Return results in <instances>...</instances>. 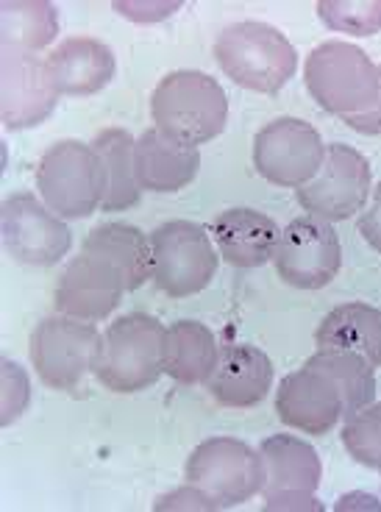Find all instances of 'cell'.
I'll list each match as a JSON object with an SVG mask.
<instances>
[{"instance_id":"24","label":"cell","mask_w":381,"mask_h":512,"mask_svg":"<svg viewBox=\"0 0 381 512\" xmlns=\"http://www.w3.org/2000/svg\"><path fill=\"white\" fill-rule=\"evenodd\" d=\"M101 156L106 170V195H103V212H126L140 204V184L134 176V145L126 128H103L95 140L89 142Z\"/></svg>"},{"instance_id":"10","label":"cell","mask_w":381,"mask_h":512,"mask_svg":"<svg viewBox=\"0 0 381 512\" xmlns=\"http://www.w3.org/2000/svg\"><path fill=\"white\" fill-rule=\"evenodd\" d=\"M265 462V510H323L315 496L323 465L315 448L295 435H273L259 446Z\"/></svg>"},{"instance_id":"31","label":"cell","mask_w":381,"mask_h":512,"mask_svg":"<svg viewBox=\"0 0 381 512\" xmlns=\"http://www.w3.org/2000/svg\"><path fill=\"white\" fill-rule=\"evenodd\" d=\"M359 234L368 240L370 248H376L381 254V184L373 190V201L359 218Z\"/></svg>"},{"instance_id":"2","label":"cell","mask_w":381,"mask_h":512,"mask_svg":"<svg viewBox=\"0 0 381 512\" xmlns=\"http://www.w3.org/2000/svg\"><path fill=\"white\" fill-rule=\"evenodd\" d=\"M151 115L156 128L170 140L198 148L223 134L229 123V98L212 76L176 70L156 84Z\"/></svg>"},{"instance_id":"14","label":"cell","mask_w":381,"mask_h":512,"mask_svg":"<svg viewBox=\"0 0 381 512\" xmlns=\"http://www.w3.org/2000/svg\"><path fill=\"white\" fill-rule=\"evenodd\" d=\"M0 76V115L9 131L34 128L51 117L59 92L53 87L48 62L39 53L3 45Z\"/></svg>"},{"instance_id":"20","label":"cell","mask_w":381,"mask_h":512,"mask_svg":"<svg viewBox=\"0 0 381 512\" xmlns=\"http://www.w3.org/2000/svg\"><path fill=\"white\" fill-rule=\"evenodd\" d=\"M201 154L195 145L170 140L159 128H148L134 145V176L140 190L178 192L195 181Z\"/></svg>"},{"instance_id":"22","label":"cell","mask_w":381,"mask_h":512,"mask_svg":"<svg viewBox=\"0 0 381 512\" xmlns=\"http://www.w3.org/2000/svg\"><path fill=\"white\" fill-rule=\"evenodd\" d=\"M84 254L101 256L109 265H115L126 282L128 293L140 290L142 284L153 279L151 240L137 226L128 223H103L89 231L81 245Z\"/></svg>"},{"instance_id":"29","label":"cell","mask_w":381,"mask_h":512,"mask_svg":"<svg viewBox=\"0 0 381 512\" xmlns=\"http://www.w3.org/2000/svg\"><path fill=\"white\" fill-rule=\"evenodd\" d=\"M28 398H31V390H28V376L20 371V365L14 362H3V412H0V423L9 426L14 423L28 407Z\"/></svg>"},{"instance_id":"7","label":"cell","mask_w":381,"mask_h":512,"mask_svg":"<svg viewBox=\"0 0 381 512\" xmlns=\"http://www.w3.org/2000/svg\"><path fill=\"white\" fill-rule=\"evenodd\" d=\"M187 482L201 487L215 510H229L262 493V454L237 437H209L187 460Z\"/></svg>"},{"instance_id":"32","label":"cell","mask_w":381,"mask_h":512,"mask_svg":"<svg viewBox=\"0 0 381 512\" xmlns=\"http://www.w3.org/2000/svg\"><path fill=\"white\" fill-rule=\"evenodd\" d=\"M348 128H354L359 134H368V137H379L381 134V64H379V98L373 101L368 112L354 117H345Z\"/></svg>"},{"instance_id":"8","label":"cell","mask_w":381,"mask_h":512,"mask_svg":"<svg viewBox=\"0 0 381 512\" xmlns=\"http://www.w3.org/2000/svg\"><path fill=\"white\" fill-rule=\"evenodd\" d=\"M326 145L318 128L301 117H276L254 137L256 173L276 187H304L318 176Z\"/></svg>"},{"instance_id":"21","label":"cell","mask_w":381,"mask_h":512,"mask_svg":"<svg viewBox=\"0 0 381 512\" xmlns=\"http://www.w3.org/2000/svg\"><path fill=\"white\" fill-rule=\"evenodd\" d=\"M318 351H354L381 368V309L354 301L331 309L315 332Z\"/></svg>"},{"instance_id":"6","label":"cell","mask_w":381,"mask_h":512,"mask_svg":"<svg viewBox=\"0 0 381 512\" xmlns=\"http://www.w3.org/2000/svg\"><path fill=\"white\" fill-rule=\"evenodd\" d=\"M153 284L170 298L198 295L217 273V251L209 231L192 220H167L151 231Z\"/></svg>"},{"instance_id":"18","label":"cell","mask_w":381,"mask_h":512,"mask_svg":"<svg viewBox=\"0 0 381 512\" xmlns=\"http://www.w3.org/2000/svg\"><path fill=\"white\" fill-rule=\"evenodd\" d=\"M209 234L215 240L217 254L234 268L267 265L276 256L281 240V229L276 226V220L267 218L265 212L245 209V206L220 212L212 220Z\"/></svg>"},{"instance_id":"9","label":"cell","mask_w":381,"mask_h":512,"mask_svg":"<svg viewBox=\"0 0 381 512\" xmlns=\"http://www.w3.org/2000/svg\"><path fill=\"white\" fill-rule=\"evenodd\" d=\"M101 334L95 323L73 320L67 315L39 320L31 334L34 371L51 390H76L78 382L92 371Z\"/></svg>"},{"instance_id":"27","label":"cell","mask_w":381,"mask_h":512,"mask_svg":"<svg viewBox=\"0 0 381 512\" xmlns=\"http://www.w3.org/2000/svg\"><path fill=\"white\" fill-rule=\"evenodd\" d=\"M320 20L340 34L373 37L381 31V0H323Z\"/></svg>"},{"instance_id":"25","label":"cell","mask_w":381,"mask_h":512,"mask_svg":"<svg viewBox=\"0 0 381 512\" xmlns=\"http://www.w3.org/2000/svg\"><path fill=\"white\" fill-rule=\"evenodd\" d=\"M59 34L56 6L45 0H6L0 6V37L3 45L39 53Z\"/></svg>"},{"instance_id":"26","label":"cell","mask_w":381,"mask_h":512,"mask_svg":"<svg viewBox=\"0 0 381 512\" xmlns=\"http://www.w3.org/2000/svg\"><path fill=\"white\" fill-rule=\"evenodd\" d=\"M320 371H326L343 390L345 415H354L362 407L373 404L376 396V376L368 359L354 351H315V357L306 359Z\"/></svg>"},{"instance_id":"17","label":"cell","mask_w":381,"mask_h":512,"mask_svg":"<svg viewBox=\"0 0 381 512\" xmlns=\"http://www.w3.org/2000/svg\"><path fill=\"white\" fill-rule=\"evenodd\" d=\"M270 384H273V362L265 351L248 343H229L220 348L215 371L206 387L220 407L248 410L265 401Z\"/></svg>"},{"instance_id":"30","label":"cell","mask_w":381,"mask_h":512,"mask_svg":"<svg viewBox=\"0 0 381 512\" xmlns=\"http://www.w3.org/2000/svg\"><path fill=\"white\" fill-rule=\"evenodd\" d=\"M153 510H215V504L209 501L201 487L187 485L176 490V493H167L162 499H156Z\"/></svg>"},{"instance_id":"16","label":"cell","mask_w":381,"mask_h":512,"mask_svg":"<svg viewBox=\"0 0 381 512\" xmlns=\"http://www.w3.org/2000/svg\"><path fill=\"white\" fill-rule=\"evenodd\" d=\"M126 293V282L115 265H109L101 256L81 251L64 268L53 293V304L59 309V315L84 320V323H98L115 312Z\"/></svg>"},{"instance_id":"28","label":"cell","mask_w":381,"mask_h":512,"mask_svg":"<svg viewBox=\"0 0 381 512\" xmlns=\"http://www.w3.org/2000/svg\"><path fill=\"white\" fill-rule=\"evenodd\" d=\"M343 446L359 465L381 471V404H368L348 415L343 426Z\"/></svg>"},{"instance_id":"4","label":"cell","mask_w":381,"mask_h":512,"mask_svg":"<svg viewBox=\"0 0 381 512\" xmlns=\"http://www.w3.org/2000/svg\"><path fill=\"white\" fill-rule=\"evenodd\" d=\"M306 90L329 115L354 117L379 98V64L354 42L329 39L309 53Z\"/></svg>"},{"instance_id":"13","label":"cell","mask_w":381,"mask_h":512,"mask_svg":"<svg viewBox=\"0 0 381 512\" xmlns=\"http://www.w3.org/2000/svg\"><path fill=\"white\" fill-rule=\"evenodd\" d=\"M370 195L368 156L345 142L326 145V159L318 176L298 187V204L309 215L323 220H348L356 215Z\"/></svg>"},{"instance_id":"3","label":"cell","mask_w":381,"mask_h":512,"mask_svg":"<svg viewBox=\"0 0 381 512\" xmlns=\"http://www.w3.org/2000/svg\"><path fill=\"white\" fill-rule=\"evenodd\" d=\"M215 59L226 76L251 92H279L298 67V51L279 28L259 20L231 23L215 39Z\"/></svg>"},{"instance_id":"1","label":"cell","mask_w":381,"mask_h":512,"mask_svg":"<svg viewBox=\"0 0 381 512\" xmlns=\"http://www.w3.org/2000/svg\"><path fill=\"white\" fill-rule=\"evenodd\" d=\"M165 326L151 315L131 312L101 334L92 373L112 393H140L165 373Z\"/></svg>"},{"instance_id":"5","label":"cell","mask_w":381,"mask_h":512,"mask_svg":"<svg viewBox=\"0 0 381 512\" xmlns=\"http://www.w3.org/2000/svg\"><path fill=\"white\" fill-rule=\"evenodd\" d=\"M37 190L62 220L89 218L106 195V170L98 151L81 140L51 145L37 165Z\"/></svg>"},{"instance_id":"19","label":"cell","mask_w":381,"mask_h":512,"mask_svg":"<svg viewBox=\"0 0 381 512\" xmlns=\"http://www.w3.org/2000/svg\"><path fill=\"white\" fill-rule=\"evenodd\" d=\"M53 87L59 95L84 98L92 92H101L115 78L117 59L109 45L92 37H70L56 45L48 56Z\"/></svg>"},{"instance_id":"11","label":"cell","mask_w":381,"mask_h":512,"mask_svg":"<svg viewBox=\"0 0 381 512\" xmlns=\"http://www.w3.org/2000/svg\"><path fill=\"white\" fill-rule=\"evenodd\" d=\"M3 248L23 265H56L70 254L73 234L45 201L31 192H12L0 209Z\"/></svg>"},{"instance_id":"23","label":"cell","mask_w":381,"mask_h":512,"mask_svg":"<svg viewBox=\"0 0 381 512\" xmlns=\"http://www.w3.org/2000/svg\"><path fill=\"white\" fill-rule=\"evenodd\" d=\"M217 357L215 334L198 320H178L165 332V373L173 382L206 384Z\"/></svg>"},{"instance_id":"12","label":"cell","mask_w":381,"mask_h":512,"mask_svg":"<svg viewBox=\"0 0 381 512\" xmlns=\"http://www.w3.org/2000/svg\"><path fill=\"white\" fill-rule=\"evenodd\" d=\"M276 270L284 282L298 290H320L337 279L343 268L340 237L329 220L304 215L281 231L276 248Z\"/></svg>"},{"instance_id":"15","label":"cell","mask_w":381,"mask_h":512,"mask_svg":"<svg viewBox=\"0 0 381 512\" xmlns=\"http://www.w3.org/2000/svg\"><path fill=\"white\" fill-rule=\"evenodd\" d=\"M276 412L284 426L304 435H329L345 418L343 390L329 373L304 362V368L287 373L276 390Z\"/></svg>"}]
</instances>
